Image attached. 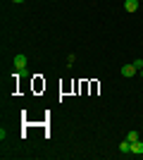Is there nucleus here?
<instances>
[{"mask_svg":"<svg viewBox=\"0 0 143 160\" xmlns=\"http://www.w3.org/2000/svg\"><path fill=\"white\" fill-rule=\"evenodd\" d=\"M26 65H29L26 55H14V69L17 72H26Z\"/></svg>","mask_w":143,"mask_h":160,"instance_id":"1","label":"nucleus"},{"mask_svg":"<svg viewBox=\"0 0 143 160\" xmlns=\"http://www.w3.org/2000/svg\"><path fill=\"white\" fill-rule=\"evenodd\" d=\"M136 67H134V62H131V65H124L122 67V77H126V79H129V77H136Z\"/></svg>","mask_w":143,"mask_h":160,"instance_id":"2","label":"nucleus"},{"mask_svg":"<svg viewBox=\"0 0 143 160\" xmlns=\"http://www.w3.org/2000/svg\"><path fill=\"white\" fill-rule=\"evenodd\" d=\"M124 10H126V12H136L138 10V0H124Z\"/></svg>","mask_w":143,"mask_h":160,"instance_id":"3","label":"nucleus"},{"mask_svg":"<svg viewBox=\"0 0 143 160\" xmlns=\"http://www.w3.org/2000/svg\"><path fill=\"white\" fill-rule=\"evenodd\" d=\"M131 153L134 155H143V141H134V143H131Z\"/></svg>","mask_w":143,"mask_h":160,"instance_id":"4","label":"nucleus"},{"mask_svg":"<svg viewBox=\"0 0 143 160\" xmlns=\"http://www.w3.org/2000/svg\"><path fill=\"white\" fill-rule=\"evenodd\" d=\"M119 151H122V153H131V141L124 139L122 143H119Z\"/></svg>","mask_w":143,"mask_h":160,"instance_id":"5","label":"nucleus"},{"mask_svg":"<svg viewBox=\"0 0 143 160\" xmlns=\"http://www.w3.org/2000/svg\"><path fill=\"white\" fill-rule=\"evenodd\" d=\"M126 141H131V143L138 141V132H126Z\"/></svg>","mask_w":143,"mask_h":160,"instance_id":"6","label":"nucleus"},{"mask_svg":"<svg viewBox=\"0 0 143 160\" xmlns=\"http://www.w3.org/2000/svg\"><path fill=\"white\" fill-rule=\"evenodd\" d=\"M134 67H136L138 72H141V69H143V60H141V58H136V60H134Z\"/></svg>","mask_w":143,"mask_h":160,"instance_id":"7","label":"nucleus"},{"mask_svg":"<svg viewBox=\"0 0 143 160\" xmlns=\"http://www.w3.org/2000/svg\"><path fill=\"white\" fill-rule=\"evenodd\" d=\"M12 2H17V5H19V2H24V0H12Z\"/></svg>","mask_w":143,"mask_h":160,"instance_id":"8","label":"nucleus"},{"mask_svg":"<svg viewBox=\"0 0 143 160\" xmlns=\"http://www.w3.org/2000/svg\"><path fill=\"white\" fill-rule=\"evenodd\" d=\"M141 79H143V69H141Z\"/></svg>","mask_w":143,"mask_h":160,"instance_id":"9","label":"nucleus"}]
</instances>
